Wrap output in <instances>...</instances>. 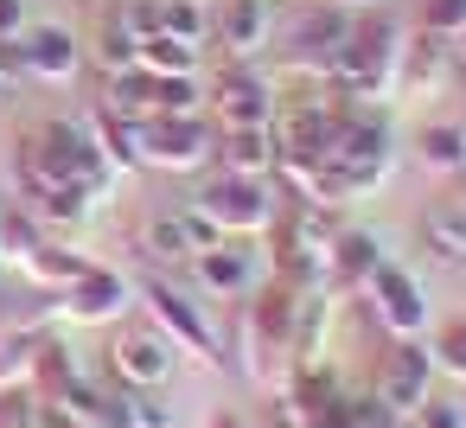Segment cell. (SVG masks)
I'll return each instance as SVG.
<instances>
[{
	"label": "cell",
	"mask_w": 466,
	"mask_h": 428,
	"mask_svg": "<svg viewBox=\"0 0 466 428\" xmlns=\"http://www.w3.org/2000/svg\"><path fill=\"white\" fill-rule=\"evenodd\" d=\"M211 33L230 58H256L275 33V14L268 0H211Z\"/></svg>",
	"instance_id": "9"
},
{
	"label": "cell",
	"mask_w": 466,
	"mask_h": 428,
	"mask_svg": "<svg viewBox=\"0 0 466 428\" xmlns=\"http://www.w3.org/2000/svg\"><path fill=\"white\" fill-rule=\"evenodd\" d=\"M154 116H205L198 77H154Z\"/></svg>",
	"instance_id": "28"
},
{
	"label": "cell",
	"mask_w": 466,
	"mask_h": 428,
	"mask_svg": "<svg viewBox=\"0 0 466 428\" xmlns=\"http://www.w3.org/2000/svg\"><path fill=\"white\" fill-rule=\"evenodd\" d=\"M409 428H466V403L460 396H421L415 403V415H409Z\"/></svg>",
	"instance_id": "31"
},
{
	"label": "cell",
	"mask_w": 466,
	"mask_h": 428,
	"mask_svg": "<svg viewBox=\"0 0 466 428\" xmlns=\"http://www.w3.org/2000/svg\"><path fill=\"white\" fill-rule=\"evenodd\" d=\"M160 33L205 46V33H211V0H160Z\"/></svg>",
	"instance_id": "25"
},
{
	"label": "cell",
	"mask_w": 466,
	"mask_h": 428,
	"mask_svg": "<svg viewBox=\"0 0 466 428\" xmlns=\"http://www.w3.org/2000/svg\"><path fill=\"white\" fill-rule=\"evenodd\" d=\"M198 262V281L211 288V294H243L249 281H256V269H249V256L237 250V243H218V250H205V256H192Z\"/></svg>",
	"instance_id": "18"
},
{
	"label": "cell",
	"mask_w": 466,
	"mask_h": 428,
	"mask_svg": "<svg viewBox=\"0 0 466 428\" xmlns=\"http://www.w3.org/2000/svg\"><path fill=\"white\" fill-rule=\"evenodd\" d=\"M179 364V345L160 332V326H128L116 345H109V371L122 390H160Z\"/></svg>",
	"instance_id": "5"
},
{
	"label": "cell",
	"mask_w": 466,
	"mask_h": 428,
	"mask_svg": "<svg viewBox=\"0 0 466 428\" xmlns=\"http://www.w3.org/2000/svg\"><path fill=\"white\" fill-rule=\"evenodd\" d=\"M96 65H103L109 77H116V71H135V65H141V39H135V33H128V26L116 20V14L103 20V39H96Z\"/></svg>",
	"instance_id": "26"
},
{
	"label": "cell",
	"mask_w": 466,
	"mask_h": 428,
	"mask_svg": "<svg viewBox=\"0 0 466 428\" xmlns=\"http://www.w3.org/2000/svg\"><path fill=\"white\" fill-rule=\"evenodd\" d=\"M364 288H370L377 326H383L390 339H421V326H428V294H421V281H415L409 269L383 262V269H377Z\"/></svg>",
	"instance_id": "6"
},
{
	"label": "cell",
	"mask_w": 466,
	"mask_h": 428,
	"mask_svg": "<svg viewBox=\"0 0 466 428\" xmlns=\"http://www.w3.org/2000/svg\"><path fill=\"white\" fill-rule=\"evenodd\" d=\"M428 390H434V352H428L421 339H396V345L383 352V371H377V390H370V396H377L396 422H409Z\"/></svg>",
	"instance_id": "4"
},
{
	"label": "cell",
	"mask_w": 466,
	"mask_h": 428,
	"mask_svg": "<svg viewBox=\"0 0 466 428\" xmlns=\"http://www.w3.org/2000/svg\"><path fill=\"white\" fill-rule=\"evenodd\" d=\"M103 116H122V122H147L154 116V71H116L109 77V103H103Z\"/></svg>",
	"instance_id": "20"
},
{
	"label": "cell",
	"mask_w": 466,
	"mask_h": 428,
	"mask_svg": "<svg viewBox=\"0 0 466 428\" xmlns=\"http://www.w3.org/2000/svg\"><path fill=\"white\" fill-rule=\"evenodd\" d=\"M218 173H249V179H268L275 173V135L268 128H224L218 148H211Z\"/></svg>",
	"instance_id": "15"
},
{
	"label": "cell",
	"mask_w": 466,
	"mask_h": 428,
	"mask_svg": "<svg viewBox=\"0 0 466 428\" xmlns=\"http://www.w3.org/2000/svg\"><path fill=\"white\" fill-rule=\"evenodd\" d=\"M147 313H154V326L179 345V352H192V358H205V364H218V339H211V326H205V313L173 288V281H147Z\"/></svg>",
	"instance_id": "7"
},
{
	"label": "cell",
	"mask_w": 466,
	"mask_h": 428,
	"mask_svg": "<svg viewBox=\"0 0 466 428\" xmlns=\"http://www.w3.org/2000/svg\"><path fill=\"white\" fill-rule=\"evenodd\" d=\"M122 307H128V281H122L116 269H96V262H90L84 281H71V288L58 294V313L77 320V326H103V320H116Z\"/></svg>",
	"instance_id": "10"
},
{
	"label": "cell",
	"mask_w": 466,
	"mask_h": 428,
	"mask_svg": "<svg viewBox=\"0 0 466 428\" xmlns=\"http://www.w3.org/2000/svg\"><path fill=\"white\" fill-rule=\"evenodd\" d=\"M205 109H211L218 128H268L275 122V90L256 71H224Z\"/></svg>",
	"instance_id": "8"
},
{
	"label": "cell",
	"mask_w": 466,
	"mask_h": 428,
	"mask_svg": "<svg viewBox=\"0 0 466 428\" xmlns=\"http://www.w3.org/2000/svg\"><path fill=\"white\" fill-rule=\"evenodd\" d=\"M90 199H96V192L71 179V186H46V192H39L33 205H39V211H46L52 224H84V218H90Z\"/></svg>",
	"instance_id": "27"
},
{
	"label": "cell",
	"mask_w": 466,
	"mask_h": 428,
	"mask_svg": "<svg viewBox=\"0 0 466 428\" xmlns=\"http://www.w3.org/2000/svg\"><path fill=\"white\" fill-rule=\"evenodd\" d=\"M141 243H147V256H154V262H186V256H192V237H186L179 211H173V218H154Z\"/></svg>",
	"instance_id": "29"
},
{
	"label": "cell",
	"mask_w": 466,
	"mask_h": 428,
	"mask_svg": "<svg viewBox=\"0 0 466 428\" xmlns=\"http://www.w3.org/2000/svg\"><path fill=\"white\" fill-rule=\"evenodd\" d=\"M428 352H434V371H447L453 383H466V320H453V326H441Z\"/></svg>",
	"instance_id": "30"
},
{
	"label": "cell",
	"mask_w": 466,
	"mask_h": 428,
	"mask_svg": "<svg viewBox=\"0 0 466 428\" xmlns=\"http://www.w3.org/2000/svg\"><path fill=\"white\" fill-rule=\"evenodd\" d=\"M211 428H243V422L237 415H211Z\"/></svg>",
	"instance_id": "37"
},
{
	"label": "cell",
	"mask_w": 466,
	"mask_h": 428,
	"mask_svg": "<svg viewBox=\"0 0 466 428\" xmlns=\"http://www.w3.org/2000/svg\"><path fill=\"white\" fill-rule=\"evenodd\" d=\"M218 135L205 128V116H147L141 122V167H167V173H198L211 160Z\"/></svg>",
	"instance_id": "3"
},
{
	"label": "cell",
	"mask_w": 466,
	"mask_h": 428,
	"mask_svg": "<svg viewBox=\"0 0 466 428\" xmlns=\"http://www.w3.org/2000/svg\"><path fill=\"white\" fill-rule=\"evenodd\" d=\"M179 224H186V237H192V256H205V250L230 243V237H224V230H218V224H211V218H205L198 205H179Z\"/></svg>",
	"instance_id": "34"
},
{
	"label": "cell",
	"mask_w": 466,
	"mask_h": 428,
	"mask_svg": "<svg viewBox=\"0 0 466 428\" xmlns=\"http://www.w3.org/2000/svg\"><path fill=\"white\" fill-rule=\"evenodd\" d=\"M20 84H33L26 46H20V33H0V90H20Z\"/></svg>",
	"instance_id": "33"
},
{
	"label": "cell",
	"mask_w": 466,
	"mask_h": 428,
	"mask_svg": "<svg viewBox=\"0 0 466 428\" xmlns=\"http://www.w3.org/2000/svg\"><path fill=\"white\" fill-rule=\"evenodd\" d=\"M377 269H383V243H377L370 230H345V224H339V237H332V250H326V281H332V294L364 288Z\"/></svg>",
	"instance_id": "12"
},
{
	"label": "cell",
	"mask_w": 466,
	"mask_h": 428,
	"mask_svg": "<svg viewBox=\"0 0 466 428\" xmlns=\"http://www.w3.org/2000/svg\"><path fill=\"white\" fill-rule=\"evenodd\" d=\"M0 33H20V0H0Z\"/></svg>",
	"instance_id": "35"
},
{
	"label": "cell",
	"mask_w": 466,
	"mask_h": 428,
	"mask_svg": "<svg viewBox=\"0 0 466 428\" xmlns=\"http://www.w3.org/2000/svg\"><path fill=\"white\" fill-rule=\"evenodd\" d=\"M415 154H421V167H434V173H460V167H466V122H428V128L415 135Z\"/></svg>",
	"instance_id": "21"
},
{
	"label": "cell",
	"mask_w": 466,
	"mask_h": 428,
	"mask_svg": "<svg viewBox=\"0 0 466 428\" xmlns=\"http://www.w3.org/2000/svg\"><path fill=\"white\" fill-rule=\"evenodd\" d=\"M90 141L103 148V160H109L116 173L141 167V122H122V116H96V122H90Z\"/></svg>",
	"instance_id": "22"
},
{
	"label": "cell",
	"mask_w": 466,
	"mask_h": 428,
	"mask_svg": "<svg viewBox=\"0 0 466 428\" xmlns=\"http://www.w3.org/2000/svg\"><path fill=\"white\" fill-rule=\"evenodd\" d=\"M396 58H402V26L390 14H358L339 58H332V90L351 97V103H377L396 90Z\"/></svg>",
	"instance_id": "1"
},
{
	"label": "cell",
	"mask_w": 466,
	"mask_h": 428,
	"mask_svg": "<svg viewBox=\"0 0 466 428\" xmlns=\"http://www.w3.org/2000/svg\"><path fill=\"white\" fill-rule=\"evenodd\" d=\"M447 65H453V39L415 33V39L402 46V58H396V90H402V97H428V90L447 77Z\"/></svg>",
	"instance_id": "13"
},
{
	"label": "cell",
	"mask_w": 466,
	"mask_h": 428,
	"mask_svg": "<svg viewBox=\"0 0 466 428\" xmlns=\"http://www.w3.org/2000/svg\"><path fill=\"white\" fill-rule=\"evenodd\" d=\"M26 275H33L39 288H52V294H65L71 281H84V275H90V256H77L71 243H39V250L26 256Z\"/></svg>",
	"instance_id": "17"
},
{
	"label": "cell",
	"mask_w": 466,
	"mask_h": 428,
	"mask_svg": "<svg viewBox=\"0 0 466 428\" xmlns=\"http://www.w3.org/2000/svg\"><path fill=\"white\" fill-rule=\"evenodd\" d=\"M141 71H154V77H198V46L173 39V33H147L141 39Z\"/></svg>",
	"instance_id": "19"
},
{
	"label": "cell",
	"mask_w": 466,
	"mask_h": 428,
	"mask_svg": "<svg viewBox=\"0 0 466 428\" xmlns=\"http://www.w3.org/2000/svg\"><path fill=\"white\" fill-rule=\"evenodd\" d=\"M453 65H466V33H460V39H453Z\"/></svg>",
	"instance_id": "36"
},
{
	"label": "cell",
	"mask_w": 466,
	"mask_h": 428,
	"mask_svg": "<svg viewBox=\"0 0 466 428\" xmlns=\"http://www.w3.org/2000/svg\"><path fill=\"white\" fill-rule=\"evenodd\" d=\"M103 422H116V428H167L173 409L154 390H109V415Z\"/></svg>",
	"instance_id": "23"
},
{
	"label": "cell",
	"mask_w": 466,
	"mask_h": 428,
	"mask_svg": "<svg viewBox=\"0 0 466 428\" xmlns=\"http://www.w3.org/2000/svg\"><path fill=\"white\" fill-rule=\"evenodd\" d=\"M421 243H428L441 262H466V199H441V205H428V218H421Z\"/></svg>",
	"instance_id": "16"
},
{
	"label": "cell",
	"mask_w": 466,
	"mask_h": 428,
	"mask_svg": "<svg viewBox=\"0 0 466 428\" xmlns=\"http://www.w3.org/2000/svg\"><path fill=\"white\" fill-rule=\"evenodd\" d=\"M421 33L460 39L466 33V0H421Z\"/></svg>",
	"instance_id": "32"
},
{
	"label": "cell",
	"mask_w": 466,
	"mask_h": 428,
	"mask_svg": "<svg viewBox=\"0 0 466 428\" xmlns=\"http://www.w3.org/2000/svg\"><path fill=\"white\" fill-rule=\"evenodd\" d=\"M39 243H46V237H39L33 211L14 205V199H0V262H20V269H26V256H33Z\"/></svg>",
	"instance_id": "24"
},
{
	"label": "cell",
	"mask_w": 466,
	"mask_h": 428,
	"mask_svg": "<svg viewBox=\"0 0 466 428\" xmlns=\"http://www.w3.org/2000/svg\"><path fill=\"white\" fill-rule=\"evenodd\" d=\"M198 211H205L224 237H249V230H268V224H275V192H268V179L218 173V179L198 192Z\"/></svg>",
	"instance_id": "2"
},
{
	"label": "cell",
	"mask_w": 466,
	"mask_h": 428,
	"mask_svg": "<svg viewBox=\"0 0 466 428\" xmlns=\"http://www.w3.org/2000/svg\"><path fill=\"white\" fill-rule=\"evenodd\" d=\"M20 46H26V65H33V77L71 84V77L84 71V46L71 39V26H33V33H20Z\"/></svg>",
	"instance_id": "14"
},
{
	"label": "cell",
	"mask_w": 466,
	"mask_h": 428,
	"mask_svg": "<svg viewBox=\"0 0 466 428\" xmlns=\"http://www.w3.org/2000/svg\"><path fill=\"white\" fill-rule=\"evenodd\" d=\"M345 33H351V14L345 7H319V14H307L300 26H294V46H288V58L300 65V71H332V58H339V46H345Z\"/></svg>",
	"instance_id": "11"
}]
</instances>
